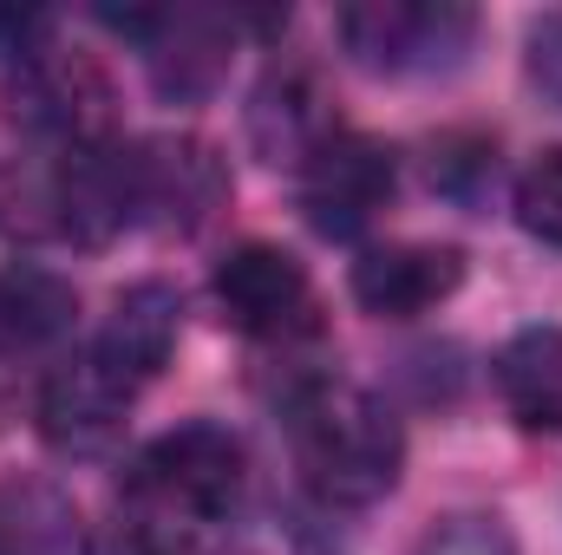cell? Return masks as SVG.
Returning <instances> with one entry per match:
<instances>
[{"label": "cell", "instance_id": "obj_1", "mask_svg": "<svg viewBox=\"0 0 562 555\" xmlns=\"http://www.w3.org/2000/svg\"><path fill=\"white\" fill-rule=\"evenodd\" d=\"M288 451L321 503H380L400 484L406 431L393 406L353 380H307L288 393Z\"/></svg>", "mask_w": 562, "mask_h": 555}, {"label": "cell", "instance_id": "obj_2", "mask_svg": "<svg viewBox=\"0 0 562 555\" xmlns=\"http://www.w3.org/2000/svg\"><path fill=\"white\" fill-rule=\"evenodd\" d=\"M243 438L223 424H177L157 444H144L132 477H125V517L164 523V530H190L210 536L216 523L236 517L243 503Z\"/></svg>", "mask_w": 562, "mask_h": 555}, {"label": "cell", "instance_id": "obj_3", "mask_svg": "<svg viewBox=\"0 0 562 555\" xmlns=\"http://www.w3.org/2000/svg\"><path fill=\"white\" fill-rule=\"evenodd\" d=\"M112 86L86 53L59 46H20L13 79H7V112L40 150H92L105 144Z\"/></svg>", "mask_w": 562, "mask_h": 555}, {"label": "cell", "instance_id": "obj_4", "mask_svg": "<svg viewBox=\"0 0 562 555\" xmlns=\"http://www.w3.org/2000/svg\"><path fill=\"white\" fill-rule=\"evenodd\" d=\"M334 26L367 72H451L477 39V13L464 0H360L340 7Z\"/></svg>", "mask_w": 562, "mask_h": 555}, {"label": "cell", "instance_id": "obj_5", "mask_svg": "<svg viewBox=\"0 0 562 555\" xmlns=\"http://www.w3.org/2000/svg\"><path fill=\"white\" fill-rule=\"evenodd\" d=\"M216 307L236 333L269 340V347L307 340L321 327V294H314L307 269L269 242H243L216 262Z\"/></svg>", "mask_w": 562, "mask_h": 555}, {"label": "cell", "instance_id": "obj_6", "mask_svg": "<svg viewBox=\"0 0 562 555\" xmlns=\"http://www.w3.org/2000/svg\"><path fill=\"white\" fill-rule=\"evenodd\" d=\"M294 183H301V209H307L314 236L353 242L393 203V150L380 138H367V132H347L340 125L334 138L294 170Z\"/></svg>", "mask_w": 562, "mask_h": 555}, {"label": "cell", "instance_id": "obj_7", "mask_svg": "<svg viewBox=\"0 0 562 555\" xmlns=\"http://www.w3.org/2000/svg\"><path fill=\"white\" fill-rule=\"evenodd\" d=\"M125 190H132V223L190 236L223 203V163L196 138H150L125 150Z\"/></svg>", "mask_w": 562, "mask_h": 555}, {"label": "cell", "instance_id": "obj_8", "mask_svg": "<svg viewBox=\"0 0 562 555\" xmlns=\"http://www.w3.org/2000/svg\"><path fill=\"white\" fill-rule=\"evenodd\" d=\"M132 39H144V66L164 99H203L229 72V26L203 7H164V13H125L112 20Z\"/></svg>", "mask_w": 562, "mask_h": 555}, {"label": "cell", "instance_id": "obj_9", "mask_svg": "<svg viewBox=\"0 0 562 555\" xmlns=\"http://www.w3.org/2000/svg\"><path fill=\"white\" fill-rule=\"evenodd\" d=\"M132 386L92 353V347H79L72 360H59L53 373H46V386H40V431H46V444H59V451H105L112 438H119V424L132 412Z\"/></svg>", "mask_w": 562, "mask_h": 555}, {"label": "cell", "instance_id": "obj_10", "mask_svg": "<svg viewBox=\"0 0 562 555\" xmlns=\"http://www.w3.org/2000/svg\"><path fill=\"white\" fill-rule=\"evenodd\" d=\"M464 281V256L445 242H386L353 262V301L380 320H419Z\"/></svg>", "mask_w": 562, "mask_h": 555}, {"label": "cell", "instance_id": "obj_11", "mask_svg": "<svg viewBox=\"0 0 562 555\" xmlns=\"http://www.w3.org/2000/svg\"><path fill=\"white\" fill-rule=\"evenodd\" d=\"M177 294L164 287V281H138V287H125L119 301H112V314H105V327L86 340L132 393H144L157 373H164V360H170V347H177Z\"/></svg>", "mask_w": 562, "mask_h": 555}, {"label": "cell", "instance_id": "obj_12", "mask_svg": "<svg viewBox=\"0 0 562 555\" xmlns=\"http://www.w3.org/2000/svg\"><path fill=\"white\" fill-rule=\"evenodd\" d=\"M249 132H256V144H262L276 163H294V170H301L340 125H334V105H327V92H321V79H314L307 66H276V72L256 86Z\"/></svg>", "mask_w": 562, "mask_h": 555}, {"label": "cell", "instance_id": "obj_13", "mask_svg": "<svg viewBox=\"0 0 562 555\" xmlns=\"http://www.w3.org/2000/svg\"><path fill=\"white\" fill-rule=\"evenodd\" d=\"M79 320V287L40 262H7L0 269V347L7 353H46L72 333Z\"/></svg>", "mask_w": 562, "mask_h": 555}, {"label": "cell", "instance_id": "obj_14", "mask_svg": "<svg viewBox=\"0 0 562 555\" xmlns=\"http://www.w3.org/2000/svg\"><path fill=\"white\" fill-rule=\"evenodd\" d=\"M497 393L524 431H562V327H524L497 353Z\"/></svg>", "mask_w": 562, "mask_h": 555}, {"label": "cell", "instance_id": "obj_15", "mask_svg": "<svg viewBox=\"0 0 562 555\" xmlns=\"http://www.w3.org/2000/svg\"><path fill=\"white\" fill-rule=\"evenodd\" d=\"M517 223L537 242L562 249V150H537L524 163V177H517Z\"/></svg>", "mask_w": 562, "mask_h": 555}, {"label": "cell", "instance_id": "obj_16", "mask_svg": "<svg viewBox=\"0 0 562 555\" xmlns=\"http://www.w3.org/2000/svg\"><path fill=\"white\" fill-rule=\"evenodd\" d=\"M419 555H517V543H510V530H504L497 517L458 510V517H445V523L425 530Z\"/></svg>", "mask_w": 562, "mask_h": 555}, {"label": "cell", "instance_id": "obj_17", "mask_svg": "<svg viewBox=\"0 0 562 555\" xmlns=\"http://www.w3.org/2000/svg\"><path fill=\"white\" fill-rule=\"evenodd\" d=\"M112 555H216V550H210V536H190V530H164V523L125 517V523H119V550Z\"/></svg>", "mask_w": 562, "mask_h": 555}, {"label": "cell", "instance_id": "obj_18", "mask_svg": "<svg viewBox=\"0 0 562 555\" xmlns=\"http://www.w3.org/2000/svg\"><path fill=\"white\" fill-rule=\"evenodd\" d=\"M530 66H537V79H543V92L562 99V13L537 20V33H530Z\"/></svg>", "mask_w": 562, "mask_h": 555}, {"label": "cell", "instance_id": "obj_19", "mask_svg": "<svg viewBox=\"0 0 562 555\" xmlns=\"http://www.w3.org/2000/svg\"><path fill=\"white\" fill-rule=\"evenodd\" d=\"M0 555H46V523H33L26 503H0Z\"/></svg>", "mask_w": 562, "mask_h": 555}]
</instances>
